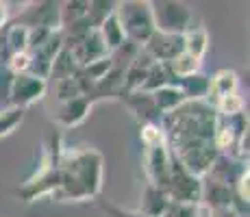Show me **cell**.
<instances>
[{
  "instance_id": "1",
  "label": "cell",
  "mask_w": 250,
  "mask_h": 217,
  "mask_svg": "<svg viewBox=\"0 0 250 217\" xmlns=\"http://www.w3.org/2000/svg\"><path fill=\"white\" fill-rule=\"evenodd\" d=\"M215 124L218 113L209 100H187L159 119L170 154L198 178L205 176L218 158L213 143Z\"/></svg>"
},
{
  "instance_id": "2",
  "label": "cell",
  "mask_w": 250,
  "mask_h": 217,
  "mask_svg": "<svg viewBox=\"0 0 250 217\" xmlns=\"http://www.w3.org/2000/svg\"><path fill=\"white\" fill-rule=\"evenodd\" d=\"M103 187V154L96 150H72L59 158L57 189L59 202H83L96 197Z\"/></svg>"
},
{
  "instance_id": "3",
  "label": "cell",
  "mask_w": 250,
  "mask_h": 217,
  "mask_svg": "<svg viewBox=\"0 0 250 217\" xmlns=\"http://www.w3.org/2000/svg\"><path fill=\"white\" fill-rule=\"evenodd\" d=\"M115 18L124 31L126 41L142 48L155 33V20L148 0H126L115 4Z\"/></svg>"
},
{
  "instance_id": "4",
  "label": "cell",
  "mask_w": 250,
  "mask_h": 217,
  "mask_svg": "<svg viewBox=\"0 0 250 217\" xmlns=\"http://www.w3.org/2000/svg\"><path fill=\"white\" fill-rule=\"evenodd\" d=\"M155 31L170 33V35H185L194 26V11L189 4L176 2V0H159L150 2Z\"/></svg>"
},
{
  "instance_id": "5",
  "label": "cell",
  "mask_w": 250,
  "mask_h": 217,
  "mask_svg": "<svg viewBox=\"0 0 250 217\" xmlns=\"http://www.w3.org/2000/svg\"><path fill=\"white\" fill-rule=\"evenodd\" d=\"M167 196L176 204H189L196 206L203 202L205 196V185L198 176L189 174L185 167L172 157V172H170V182H167Z\"/></svg>"
},
{
  "instance_id": "6",
  "label": "cell",
  "mask_w": 250,
  "mask_h": 217,
  "mask_svg": "<svg viewBox=\"0 0 250 217\" xmlns=\"http://www.w3.org/2000/svg\"><path fill=\"white\" fill-rule=\"evenodd\" d=\"M48 83L44 79H37V76L28 74H13L11 76V85H9V107H18L24 109L31 107V104L40 102L46 96Z\"/></svg>"
},
{
  "instance_id": "7",
  "label": "cell",
  "mask_w": 250,
  "mask_h": 217,
  "mask_svg": "<svg viewBox=\"0 0 250 217\" xmlns=\"http://www.w3.org/2000/svg\"><path fill=\"white\" fill-rule=\"evenodd\" d=\"M144 170H146L150 185L167 189L170 172H172V154L167 150L166 141L146 146V152H144Z\"/></svg>"
},
{
  "instance_id": "8",
  "label": "cell",
  "mask_w": 250,
  "mask_h": 217,
  "mask_svg": "<svg viewBox=\"0 0 250 217\" xmlns=\"http://www.w3.org/2000/svg\"><path fill=\"white\" fill-rule=\"evenodd\" d=\"M61 2H28L22 16H18L16 24L26 28H48V31H61Z\"/></svg>"
},
{
  "instance_id": "9",
  "label": "cell",
  "mask_w": 250,
  "mask_h": 217,
  "mask_svg": "<svg viewBox=\"0 0 250 217\" xmlns=\"http://www.w3.org/2000/svg\"><path fill=\"white\" fill-rule=\"evenodd\" d=\"M142 50L155 63H170L176 55L183 52V35H170V33L155 31L150 39L142 46Z\"/></svg>"
},
{
  "instance_id": "10",
  "label": "cell",
  "mask_w": 250,
  "mask_h": 217,
  "mask_svg": "<svg viewBox=\"0 0 250 217\" xmlns=\"http://www.w3.org/2000/svg\"><path fill=\"white\" fill-rule=\"evenodd\" d=\"M91 104L94 102H91L87 96H79V98L68 100V102H59V109L50 115V119L55 124H59V126L72 128L87 118L91 111Z\"/></svg>"
},
{
  "instance_id": "11",
  "label": "cell",
  "mask_w": 250,
  "mask_h": 217,
  "mask_svg": "<svg viewBox=\"0 0 250 217\" xmlns=\"http://www.w3.org/2000/svg\"><path fill=\"white\" fill-rule=\"evenodd\" d=\"M170 196H167L166 189L161 187H155L150 182H146L142 191V200H139V213L146 215V217H163L170 206Z\"/></svg>"
},
{
  "instance_id": "12",
  "label": "cell",
  "mask_w": 250,
  "mask_h": 217,
  "mask_svg": "<svg viewBox=\"0 0 250 217\" xmlns=\"http://www.w3.org/2000/svg\"><path fill=\"white\" fill-rule=\"evenodd\" d=\"M126 104L131 107L133 115L144 124H159L161 113L157 111L155 102H152V96L150 94H144V91H133V94H122Z\"/></svg>"
},
{
  "instance_id": "13",
  "label": "cell",
  "mask_w": 250,
  "mask_h": 217,
  "mask_svg": "<svg viewBox=\"0 0 250 217\" xmlns=\"http://www.w3.org/2000/svg\"><path fill=\"white\" fill-rule=\"evenodd\" d=\"M239 79L233 70H218L213 76H209V96L207 100H218L229 94H237Z\"/></svg>"
},
{
  "instance_id": "14",
  "label": "cell",
  "mask_w": 250,
  "mask_h": 217,
  "mask_svg": "<svg viewBox=\"0 0 250 217\" xmlns=\"http://www.w3.org/2000/svg\"><path fill=\"white\" fill-rule=\"evenodd\" d=\"M150 96H152V102H155L157 111H159L161 115L170 113V111L179 109L183 102H187L185 94H183L176 85H166V87H161V89L152 91Z\"/></svg>"
},
{
  "instance_id": "15",
  "label": "cell",
  "mask_w": 250,
  "mask_h": 217,
  "mask_svg": "<svg viewBox=\"0 0 250 217\" xmlns=\"http://www.w3.org/2000/svg\"><path fill=\"white\" fill-rule=\"evenodd\" d=\"M183 50L191 55L194 59L203 61L207 50H209V33L205 26H191L189 31L183 35Z\"/></svg>"
},
{
  "instance_id": "16",
  "label": "cell",
  "mask_w": 250,
  "mask_h": 217,
  "mask_svg": "<svg viewBox=\"0 0 250 217\" xmlns=\"http://www.w3.org/2000/svg\"><path fill=\"white\" fill-rule=\"evenodd\" d=\"M170 85L179 87L187 100H207V96H209V76L200 74V72L194 76H187V79L172 80Z\"/></svg>"
},
{
  "instance_id": "17",
  "label": "cell",
  "mask_w": 250,
  "mask_h": 217,
  "mask_svg": "<svg viewBox=\"0 0 250 217\" xmlns=\"http://www.w3.org/2000/svg\"><path fill=\"white\" fill-rule=\"evenodd\" d=\"M200 63H203V61L194 59L191 55H187V52L183 50L181 55H176L174 59L170 61V63H163V65L167 67L172 80H181V79H187V76L198 74V72H200Z\"/></svg>"
},
{
  "instance_id": "18",
  "label": "cell",
  "mask_w": 250,
  "mask_h": 217,
  "mask_svg": "<svg viewBox=\"0 0 250 217\" xmlns=\"http://www.w3.org/2000/svg\"><path fill=\"white\" fill-rule=\"evenodd\" d=\"M76 72H79V65H76L74 57H72L70 50H65V48H61L59 52H57V57L52 59V65H50V74H48V79H55V80H65V79H74Z\"/></svg>"
},
{
  "instance_id": "19",
  "label": "cell",
  "mask_w": 250,
  "mask_h": 217,
  "mask_svg": "<svg viewBox=\"0 0 250 217\" xmlns=\"http://www.w3.org/2000/svg\"><path fill=\"white\" fill-rule=\"evenodd\" d=\"M98 33H100V37H103V41H104V46H107L109 52L118 50V48L122 46L124 41H126V37H124V31H122V26H120L115 13H113V16H109L107 20L100 24Z\"/></svg>"
},
{
  "instance_id": "20",
  "label": "cell",
  "mask_w": 250,
  "mask_h": 217,
  "mask_svg": "<svg viewBox=\"0 0 250 217\" xmlns=\"http://www.w3.org/2000/svg\"><path fill=\"white\" fill-rule=\"evenodd\" d=\"M2 39H4V48H7L9 57L18 55V52H26V48H28V28L22 26V24L13 22L11 26L4 31Z\"/></svg>"
},
{
  "instance_id": "21",
  "label": "cell",
  "mask_w": 250,
  "mask_h": 217,
  "mask_svg": "<svg viewBox=\"0 0 250 217\" xmlns=\"http://www.w3.org/2000/svg\"><path fill=\"white\" fill-rule=\"evenodd\" d=\"M59 16H61V31L74 26V24L87 20V2H79V0H74V2H61Z\"/></svg>"
},
{
  "instance_id": "22",
  "label": "cell",
  "mask_w": 250,
  "mask_h": 217,
  "mask_svg": "<svg viewBox=\"0 0 250 217\" xmlns=\"http://www.w3.org/2000/svg\"><path fill=\"white\" fill-rule=\"evenodd\" d=\"M115 4L118 2H107V0H91V2H87V20L91 28H98L109 16H113Z\"/></svg>"
},
{
  "instance_id": "23",
  "label": "cell",
  "mask_w": 250,
  "mask_h": 217,
  "mask_svg": "<svg viewBox=\"0 0 250 217\" xmlns=\"http://www.w3.org/2000/svg\"><path fill=\"white\" fill-rule=\"evenodd\" d=\"M211 104H213L215 113H218L220 118H233V115L244 113V100H242V96H237V94H229V96H224V98L213 100Z\"/></svg>"
},
{
  "instance_id": "24",
  "label": "cell",
  "mask_w": 250,
  "mask_h": 217,
  "mask_svg": "<svg viewBox=\"0 0 250 217\" xmlns=\"http://www.w3.org/2000/svg\"><path fill=\"white\" fill-rule=\"evenodd\" d=\"M22 122H24V109H18V107L0 109V139L11 135Z\"/></svg>"
},
{
  "instance_id": "25",
  "label": "cell",
  "mask_w": 250,
  "mask_h": 217,
  "mask_svg": "<svg viewBox=\"0 0 250 217\" xmlns=\"http://www.w3.org/2000/svg\"><path fill=\"white\" fill-rule=\"evenodd\" d=\"M79 96H83V91H81V85L79 80L74 79H65V80H57V100L59 102H68V100H74L79 98Z\"/></svg>"
},
{
  "instance_id": "26",
  "label": "cell",
  "mask_w": 250,
  "mask_h": 217,
  "mask_svg": "<svg viewBox=\"0 0 250 217\" xmlns=\"http://www.w3.org/2000/svg\"><path fill=\"white\" fill-rule=\"evenodd\" d=\"M98 206L104 211L109 217H146L142 215L139 211H126V209H120V206L111 204V202H104V200H98Z\"/></svg>"
},
{
  "instance_id": "27",
  "label": "cell",
  "mask_w": 250,
  "mask_h": 217,
  "mask_svg": "<svg viewBox=\"0 0 250 217\" xmlns=\"http://www.w3.org/2000/svg\"><path fill=\"white\" fill-rule=\"evenodd\" d=\"M9 20H11V16H9V4L0 0V31L7 26Z\"/></svg>"
}]
</instances>
